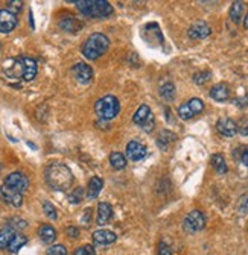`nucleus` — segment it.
<instances>
[{
	"label": "nucleus",
	"instance_id": "f257e3e1",
	"mask_svg": "<svg viewBox=\"0 0 248 255\" xmlns=\"http://www.w3.org/2000/svg\"><path fill=\"white\" fill-rule=\"evenodd\" d=\"M3 72L9 79H23L26 82L32 80L37 76L38 67L37 61L31 56H18V58H11V60L5 61L3 64Z\"/></svg>",
	"mask_w": 248,
	"mask_h": 255
},
{
	"label": "nucleus",
	"instance_id": "f03ea898",
	"mask_svg": "<svg viewBox=\"0 0 248 255\" xmlns=\"http://www.w3.org/2000/svg\"><path fill=\"white\" fill-rule=\"evenodd\" d=\"M44 176H46V182L49 184V187L56 191H64L70 189L73 184V175L70 169L63 163L49 164L46 167V172H44Z\"/></svg>",
	"mask_w": 248,
	"mask_h": 255
},
{
	"label": "nucleus",
	"instance_id": "7ed1b4c3",
	"mask_svg": "<svg viewBox=\"0 0 248 255\" xmlns=\"http://www.w3.org/2000/svg\"><path fill=\"white\" fill-rule=\"evenodd\" d=\"M108 46L110 41L104 33H92L83 46V55L87 60H98L107 52Z\"/></svg>",
	"mask_w": 248,
	"mask_h": 255
},
{
	"label": "nucleus",
	"instance_id": "20e7f679",
	"mask_svg": "<svg viewBox=\"0 0 248 255\" xmlns=\"http://www.w3.org/2000/svg\"><path fill=\"white\" fill-rule=\"evenodd\" d=\"M78 9L84 16L95 17V18H105L113 14V6L105 0H83V2H75Z\"/></svg>",
	"mask_w": 248,
	"mask_h": 255
},
{
	"label": "nucleus",
	"instance_id": "39448f33",
	"mask_svg": "<svg viewBox=\"0 0 248 255\" xmlns=\"http://www.w3.org/2000/svg\"><path fill=\"white\" fill-rule=\"evenodd\" d=\"M95 111L102 120L115 119L120 111V103L115 96H104L95 103Z\"/></svg>",
	"mask_w": 248,
	"mask_h": 255
},
{
	"label": "nucleus",
	"instance_id": "423d86ee",
	"mask_svg": "<svg viewBox=\"0 0 248 255\" xmlns=\"http://www.w3.org/2000/svg\"><path fill=\"white\" fill-rule=\"evenodd\" d=\"M3 185H6V187L11 189V190L23 194L29 189V179H28V176L23 175V173L13 172V173H9V175L5 178Z\"/></svg>",
	"mask_w": 248,
	"mask_h": 255
},
{
	"label": "nucleus",
	"instance_id": "0eeeda50",
	"mask_svg": "<svg viewBox=\"0 0 248 255\" xmlns=\"http://www.w3.org/2000/svg\"><path fill=\"white\" fill-rule=\"evenodd\" d=\"M183 226H184L186 233H190V234L198 233V231H201L202 228L206 226V217L201 211L194 210V211H190L186 216L184 222H183Z\"/></svg>",
	"mask_w": 248,
	"mask_h": 255
},
{
	"label": "nucleus",
	"instance_id": "6e6552de",
	"mask_svg": "<svg viewBox=\"0 0 248 255\" xmlns=\"http://www.w3.org/2000/svg\"><path fill=\"white\" fill-rule=\"evenodd\" d=\"M17 28V14L8 9H0V32L9 33Z\"/></svg>",
	"mask_w": 248,
	"mask_h": 255
},
{
	"label": "nucleus",
	"instance_id": "1a4fd4ad",
	"mask_svg": "<svg viewBox=\"0 0 248 255\" xmlns=\"http://www.w3.org/2000/svg\"><path fill=\"white\" fill-rule=\"evenodd\" d=\"M72 72H73L75 79L78 80V82H81V84H88L90 80L93 79V70H92V67H90L88 64H85V63H78V64H75L73 68H72Z\"/></svg>",
	"mask_w": 248,
	"mask_h": 255
},
{
	"label": "nucleus",
	"instance_id": "9d476101",
	"mask_svg": "<svg viewBox=\"0 0 248 255\" xmlns=\"http://www.w3.org/2000/svg\"><path fill=\"white\" fill-rule=\"evenodd\" d=\"M0 196H2V199L6 204H9L14 208H18V207H21V204H23V194L8 189L6 185H2V187H0Z\"/></svg>",
	"mask_w": 248,
	"mask_h": 255
},
{
	"label": "nucleus",
	"instance_id": "9b49d317",
	"mask_svg": "<svg viewBox=\"0 0 248 255\" xmlns=\"http://www.w3.org/2000/svg\"><path fill=\"white\" fill-rule=\"evenodd\" d=\"M216 129L224 137H233V135L238 134L239 128H238V125H236L234 120H231L229 117H221L216 123Z\"/></svg>",
	"mask_w": 248,
	"mask_h": 255
},
{
	"label": "nucleus",
	"instance_id": "f8f14e48",
	"mask_svg": "<svg viewBox=\"0 0 248 255\" xmlns=\"http://www.w3.org/2000/svg\"><path fill=\"white\" fill-rule=\"evenodd\" d=\"M210 32L212 29L206 21H197L189 28L187 33L192 40H202V38H207L210 35Z\"/></svg>",
	"mask_w": 248,
	"mask_h": 255
},
{
	"label": "nucleus",
	"instance_id": "ddd939ff",
	"mask_svg": "<svg viewBox=\"0 0 248 255\" xmlns=\"http://www.w3.org/2000/svg\"><path fill=\"white\" fill-rule=\"evenodd\" d=\"M146 155V146L139 142H130L127 146V157L131 161H140Z\"/></svg>",
	"mask_w": 248,
	"mask_h": 255
},
{
	"label": "nucleus",
	"instance_id": "4468645a",
	"mask_svg": "<svg viewBox=\"0 0 248 255\" xmlns=\"http://www.w3.org/2000/svg\"><path fill=\"white\" fill-rule=\"evenodd\" d=\"M117 236L110 229H98L93 233V241L96 245H111L115 243Z\"/></svg>",
	"mask_w": 248,
	"mask_h": 255
},
{
	"label": "nucleus",
	"instance_id": "2eb2a0df",
	"mask_svg": "<svg viewBox=\"0 0 248 255\" xmlns=\"http://www.w3.org/2000/svg\"><path fill=\"white\" fill-rule=\"evenodd\" d=\"M210 97L215 99L216 102H225L230 97V88L227 84H216L210 90Z\"/></svg>",
	"mask_w": 248,
	"mask_h": 255
},
{
	"label": "nucleus",
	"instance_id": "dca6fc26",
	"mask_svg": "<svg viewBox=\"0 0 248 255\" xmlns=\"http://www.w3.org/2000/svg\"><path fill=\"white\" fill-rule=\"evenodd\" d=\"M113 216V208L107 202H100L98 205V225H105L110 222Z\"/></svg>",
	"mask_w": 248,
	"mask_h": 255
},
{
	"label": "nucleus",
	"instance_id": "f3484780",
	"mask_svg": "<svg viewBox=\"0 0 248 255\" xmlns=\"http://www.w3.org/2000/svg\"><path fill=\"white\" fill-rule=\"evenodd\" d=\"M102 179H100L99 176H93L92 179L88 181V187H87V196L88 199H95L98 198V194L100 193V190H102Z\"/></svg>",
	"mask_w": 248,
	"mask_h": 255
},
{
	"label": "nucleus",
	"instance_id": "a211bd4d",
	"mask_svg": "<svg viewBox=\"0 0 248 255\" xmlns=\"http://www.w3.org/2000/svg\"><path fill=\"white\" fill-rule=\"evenodd\" d=\"M16 234H17L16 229H13L8 225L0 229V249H6L9 246V243L13 241Z\"/></svg>",
	"mask_w": 248,
	"mask_h": 255
},
{
	"label": "nucleus",
	"instance_id": "6ab92c4d",
	"mask_svg": "<svg viewBox=\"0 0 248 255\" xmlns=\"http://www.w3.org/2000/svg\"><path fill=\"white\" fill-rule=\"evenodd\" d=\"M60 28L64 31V32H76L78 29L81 28V23L78 21L75 17L69 16V17H63L60 20Z\"/></svg>",
	"mask_w": 248,
	"mask_h": 255
},
{
	"label": "nucleus",
	"instance_id": "aec40b11",
	"mask_svg": "<svg viewBox=\"0 0 248 255\" xmlns=\"http://www.w3.org/2000/svg\"><path fill=\"white\" fill-rule=\"evenodd\" d=\"M149 117H151V110H149V107H148V105H142V107L137 108L136 114H134L132 122L136 123V125H139V126H143L145 122L148 120Z\"/></svg>",
	"mask_w": 248,
	"mask_h": 255
},
{
	"label": "nucleus",
	"instance_id": "412c9836",
	"mask_svg": "<svg viewBox=\"0 0 248 255\" xmlns=\"http://www.w3.org/2000/svg\"><path fill=\"white\" fill-rule=\"evenodd\" d=\"M38 236L41 239V241L44 243H52L56 239V231L53 226L50 225H41L38 229Z\"/></svg>",
	"mask_w": 248,
	"mask_h": 255
},
{
	"label": "nucleus",
	"instance_id": "4be33fe9",
	"mask_svg": "<svg viewBox=\"0 0 248 255\" xmlns=\"http://www.w3.org/2000/svg\"><path fill=\"white\" fill-rule=\"evenodd\" d=\"M244 11H245V5L244 2H233L231 8H230V18L233 23H241V20L244 18Z\"/></svg>",
	"mask_w": 248,
	"mask_h": 255
},
{
	"label": "nucleus",
	"instance_id": "5701e85b",
	"mask_svg": "<svg viewBox=\"0 0 248 255\" xmlns=\"http://www.w3.org/2000/svg\"><path fill=\"white\" fill-rule=\"evenodd\" d=\"M28 243V239L23 236V234H20V233H17L16 236H14V239H13V241L9 243V246H8V249L13 252V254H16V252H18L21 248H23L25 245Z\"/></svg>",
	"mask_w": 248,
	"mask_h": 255
},
{
	"label": "nucleus",
	"instance_id": "b1692460",
	"mask_svg": "<svg viewBox=\"0 0 248 255\" xmlns=\"http://www.w3.org/2000/svg\"><path fill=\"white\" fill-rule=\"evenodd\" d=\"M212 166L215 169L219 175H224V173H227V164H225V159L221 154H216L212 157Z\"/></svg>",
	"mask_w": 248,
	"mask_h": 255
},
{
	"label": "nucleus",
	"instance_id": "393cba45",
	"mask_svg": "<svg viewBox=\"0 0 248 255\" xmlns=\"http://www.w3.org/2000/svg\"><path fill=\"white\" fill-rule=\"evenodd\" d=\"M110 164L115 167V169L120 170V169H123V167L127 166V158L123 157L120 152H111V155H110Z\"/></svg>",
	"mask_w": 248,
	"mask_h": 255
},
{
	"label": "nucleus",
	"instance_id": "a878e982",
	"mask_svg": "<svg viewBox=\"0 0 248 255\" xmlns=\"http://www.w3.org/2000/svg\"><path fill=\"white\" fill-rule=\"evenodd\" d=\"M160 96L167 100V102H171L174 97H175V85L172 82H166L160 87Z\"/></svg>",
	"mask_w": 248,
	"mask_h": 255
},
{
	"label": "nucleus",
	"instance_id": "bb28decb",
	"mask_svg": "<svg viewBox=\"0 0 248 255\" xmlns=\"http://www.w3.org/2000/svg\"><path fill=\"white\" fill-rule=\"evenodd\" d=\"M175 138H177V135L172 134L171 131H163V132H160L157 143H159V146H160L162 149H167V144L172 143V142H175Z\"/></svg>",
	"mask_w": 248,
	"mask_h": 255
},
{
	"label": "nucleus",
	"instance_id": "cd10ccee",
	"mask_svg": "<svg viewBox=\"0 0 248 255\" xmlns=\"http://www.w3.org/2000/svg\"><path fill=\"white\" fill-rule=\"evenodd\" d=\"M186 103H187V107L190 108V111L194 112V115H197V114L202 112V110H204V102H202L201 99H198V97L190 99V100H189V102H186Z\"/></svg>",
	"mask_w": 248,
	"mask_h": 255
},
{
	"label": "nucleus",
	"instance_id": "c85d7f7f",
	"mask_svg": "<svg viewBox=\"0 0 248 255\" xmlns=\"http://www.w3.org/2000/svg\"><path fill=\"white\" fill-rule=\"evenodd\" d=\"M43 211H44V214H46L52 220H55L56 217H58V214H56V208L49 201H44L43 202Z\"/></svg>",
	"mask_w": 248,
	"mask_h": 255
},
{
	"label": "nucleus",
	"instance_id": "c756f323",
	"mask_svg": "<svg viewBox=\"0 0 248 255\" xmlns=\"http://www.w3.org/2000/svg\"><path fill=\"white\" fill-rule=\"evenodd\" d=\"M26 225H28V223H26V220L20 219V217H13V219H9V222H8V226H11V228L16 229V231L25 229Z\"/></svg>",
	"mask_w": 248,
	"mask_h": 255
},
{
	"label": "nucleus",
	"instance_id": "7c9ffc66",
	"mask_svg": "<svg viewBox=\"0 0 248 255\" xmlns=\"http://www.w3.org/2000/svg\"><path fill=\"white\" fill-rule=\"evenodd\" d=\"M83 198H84V190H83L81 187L75 189V190L69 194V201H70L72 204H80V202L83 201Z\"/></svg>",
	"mask_w": 248,
	"mask_h": 255
},
{
	"label": "nucleus",
	"instance_id": "2f4dec72",
	"mask_svg": "<svg viewBox=\"0 0 248 255\" xmlns=\"http://www.w3.org/2000/svg\"><path fill=\"white\" fill-rule=\"evenodd\" d=\"M210 72H197L194 75V82L198 84V85H202V84H206L207 80L210 79Z\"/></svg>",
	"mask_w": 248,
	"mask_h": 255
},
{
	"label": "nucleus",
	"instance_id": "473e14b6",
	"mask_svg": "<svg viewBox=\"0 0 248 255\" xmlns=\"http://www.w3.org/2000/svg\"><path fill=\"white\" fill-rule=\"evenodd\" d=\"M178 115H180V119L189 120V119L194 117V112L190 111V108L187 107V103H183V105L178 108Z\"/></svg>",
	"mask_w": 248,
	"mask_h": 255
},
{
	"label": "nucleus",
	"instance_id": "72a5a7b5",
	"mask_svg": "<svg viewBox=\"0 0 248 255\" xmlns=\"http://www.w3.org/2000/svg\"><path fill=\"white\" fill-rule=\"evenodd\" d=\"M48 255H67V249L63 245H53L48 249Z\"/></svg>",
	"mask_w": 248,
	"mask_h": 255
},
{
	"label": "nucleus",
	"instance_id": "f704fd0d",
	"mask_svg": "<svg viewBox=\"0 0 248 255\" xmlns=\"http://www.w3.org/2000/svg\"><path fill=\"white\" fill-rule=\"evenodd\" d=\"M75 255H96V252H95L93 246L85 245V246H83V248H78V249L75 251Z\"/></svg>",
	"mask_w": 248,
	"mask_h": 255
},
{
	"label": "nucleus",
	"instance_id": "c9c22d12",
	"mask_svg": "<svg viewBox=\"0 0 248 255\" xmlns=\"http://www.w3.org/2000/svg\"><path fill=\"white\" fill-rule=\"evenodd\" d=\"M231 102H233L238 108H248V95H245V96H242V97H236V99H233Z\"/></svg>",
	"mask_w": 248,
	"mask_h": 255
},
{
	"label": "nucleus",
	"instance_id": "e433bc0d",
	"mask_svg": "<svg viewBox=\"0 0 248 255\" xmlns=\"http://www.w3.org/2000/svg\"><path fill=\"white\" fill-rule=\"evenodd\" d=\"M159 255H172V249L166 241L159 243Z\"/></svg>",
	"mask_w": 248,
	"mask_h": 255
},
{
	"label": "nucleus",
	"instance_id": "4c0bfd02",
	"mask_svg": "<svg viewBox=\"0 0 248 255\" xmlns=\"http://www.w3.org/2000/svg\"><path fill=\"white\" fill-rule=\"evenodd\" d=\"M238 210H239V213H242V214L248 213V196H244V198L241 199Z\"/></svg>",
	"mask_w": 248,
	"mask_h": 255
},
{
	"label": "nucleus",
	"instance_id": "58836bf2",
	"mask_svg": "<svg viewBox=\"0 0 248 255\" xmlns=\"http://www.w3.org/2000/svg\"><path fill=\"white\" fill-rule=\"evenodd\" d=\"M152 128H154V115L151 114V117L145 122V125L142 126V129H143L145 132H151V131H152Z\"/></svg>",
	"mask_w": 248,
	"mask_h": 255
},
{
	"label": "nucleus",
	"instance_id": "ea45409f",
	"mask_svg": "<svg viewBox=\"0 0 248 255\" xmlns=\"http://www.w3.org/2000/svg\"><path fill=\"white\" fill-rule=\"evenodd\" d=\"M66 234L69 236L70 239H76L78 236H80V229H78L76 226H69L66 229Z\"/></svg>",
	"mask_w": 248,
	"mask_h": 255
},
{
	"label": "nucleus",
	"instance_id": "a19ab883",
	"mask_svg": "<svg viewBox=\"0 0 248 255\" xmlns=\"http://www.w3.org/2000/svg\"><path fill=\"white\" fill-rule=\"evenodd\" d=\"M21 2H8V11H11V13H17V11H20L21 9Z\"/></svg>",
	"mask_w": 248,
	"mask_h": 255
},
{
	"label": "nucleus",
	"instance_id": "79ce46f5",
	"mask_svg": "<svg viewBox=\"0 0 248 255\" xmlns=\"http://www.w3.org/2000/svg\"><path fill=\"white\" fill-rule=\"evenodd\" d=\"M241 161H242V164L248 167V147H245L242 150V154H241Z\"/></svg>",
	"mask_w": 248,
	"mask_h": 255
},
{
	"label": "nucleus",
	"instance_id": "37998d69",
	"mask_svg": "<svg viewBox=\"0 0 248 255\" xmlns=\"http://www.w3.org/2000/svg\"><path fill=\"white\" fill-rule=\"evenodd\" d=\"M239 132H241L242 135H248V119L239 126Z\"/></svg>",
	"mask_w": 248,
	"mask_h": 255
},
{
	"label": "nucleus",
	"instance_id": "c03bdc74",
	"mask_svg": "<svg viewBox=\"0 0 248 255\" xmlns=\"http://www.w3.org/2000/svg\"><path fill=\"white\" fill-rule=\"evenodd\" d=\"M85 214H84V219H83V222L87 225L88 223V220H90V213H92V210H90V208H87V210L84 211Z\"/></svg>",
	"mask_w": 248,
	"mask_h": 255
},
{
	"label": "nucleus",
	"instance_id": "a18cd8bd",
	"mask_svg": "<svg viewBox=\"0 0 248 255\" xmlns=\"http://www.w3.org/2000/svg\"><path fill=\"white\" fill-rule=\"evenodd\" d=\"M244 26H245V29L248 31V14H247V17L244 18Z\"/></svg>",
	"mask_w": 248,
	"mask_h": 255
},
{
	"label": "nucleus",
	"instance_id": "49530a36",
	"mask_svg": "<svg viewBox=\"0 0 248 255\" xmlns=\"http://www.w3.org/2000/svg\"><path fill=\"white\" fill-rule=\"evenodd\" d=\"M0 172H2V166H0Z\"/></svg>",
	"mask_w": 248,
	"mask_h": 255
}]
</instances>
